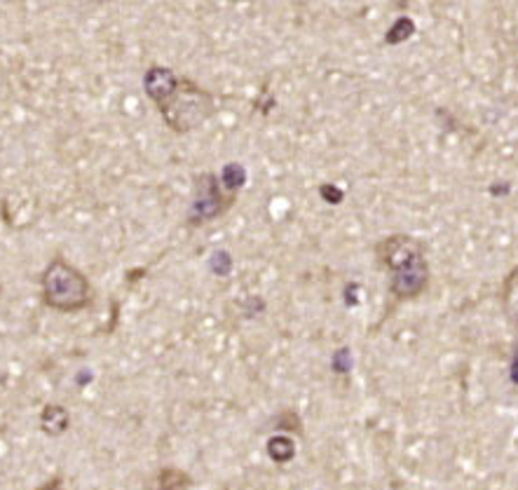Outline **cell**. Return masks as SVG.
<instances>
[{
  "label": "cell",
  "mask_w": 518,
  "mask_h": 490,
  "mask_svg": "<svg viewBox=\"0 0 518 490\" xmlns=\"http://www.w3.org/2000/svg\"><path fill=\"white\" fill-rule=\"evenodd\" d=\"M143 92L177 136L195 132L216 116V99L209 90L160 64H152L143 75Z\"/></svg>",
  "instance_id": "6da1fadb"
},
{
  "label": "cell",
  "mask_w": 518,
  "mask_h": 490,
  "mask_svg": "<svg viewBox=\"0 0 518 490\" xmlns=\"http://www.w3.org/2000/svg\"><path fill=\"white\" fill-rule=\"evenodd\" d=\"M376 261L390 277L387 291L394 303L418 301L429 288L432 272L425 242L413 235L394 233L380 239L376 245Z\"/></svg>",
  "instance_id": "7a4b0ae2"
},
{
  "label": "cell",
  "mask_w": 518,
  "mask_h": 490,
  "mask_svg": "<svg viewBox=\"0 0 518 490\" xmlns=\"http://www.w3.org/2000/svg\"><path fill=\"white\" fill-rule=\"evenodd\" d=\"M40 303L61 314L82 313L94 303V287L78 265L56 254L40 275Z\"/></svg>",
  "instance_id": "3957f363"
},
{
  "label": "cell",
  "mask_w": 518,
  "mask_h": 490,
  "mask_svg": "<svg viewBox=\"0 0 518 490\" xmlns=\"http://www.w3.org/2000/svg\"><path fill=\"white\" fill-rule=\"evenodd\" d=\"M193 202L188 209V228H202L216 221L223 214H228L232 204L237 202L239 193H232L228 188H220L219 178L213 172H200L193 181Z\"/></svg>",
  "instance_id": "277c9868"
},
{
  "label": "cell",
  "mask_w": 518,
  "mask_h": 490,
  "mask_svg": "<svg viewBox=\"0 0 518 490\" xmlns=\"http://www.w3.org/2000/svg\"><path fill=\"white\" fill-rule=\"evenodd\" d=\"M148 490H193V477L181 467H162L152 474Z\"/></svg>",
  "instance_id": "5b68a950"
},
{
  "label": "cell",
  "mask_w": 518,
  "mask_h": 490,
  "mask_svg": "<svg viewBox=\"0 0 518 490\" xmlns=\"http://www.w3.org/2000/svg\"><path fill=\"white\" fill-rule=\"evenodd\" d=\"M71 427V413H68L66 406L59 404H47L40 413V429L43 434L47 436H61L66 434V429Z\"/></svg>",
  "instance_id": "8992f818"
},
{
  "label": "cell",
  "mask_w": 518,
  "mask_h": 490,
  "mask_svg": "<svg viewBox=\"0 0 518 490\" xmlns=\"http://www.w3.org/2000/svg\"><path fill=\"white\" fill-rule=\"evenodd\" d=\"M415 33V21L410 17H399L392 24V29L384 33V43L387 45H401L406 43L409 38H413Z\"/></svg>",
  "instance_id": "52a82bcc"
},
{
  "label": "cell",
  "mask_w": 518,
  "mask_h": 490,
  "mask_svg": "<svg viewBox=\"0 0 518 490\" xmlns=\"http://www.w3.org/2000/svg\"><path fill=\"white\" fill-rule=\"evenodd\" d=\"M268 453L274 462H289L296 455V446L289 436H272L268 442Z\"/></svg>",
  "instance_id": "ba28073f"
},
{
  "label": "cell",
  "mask_w": 518,
  "mask_h": 490,
  "mask_svg": "<svg viewBox=\"0 0 518 490\" xmlns=\"http://www.w3.org/2000/svg\"><path fill=\"white\" fill-rule=\"evenodd\" d=\"M509 190H512V184H509V181H495V184L490 185V195L505 197L509 195Z\"/></svg>",
  "instance_id": "9c48e42d"
},
{
  "label": "cell",
  "mask_w": 518,
  "mask_h": 490,
  "mask_svg": "<svg viewBox=\"0 0 518 490\" xmlns=\"http://www.w3.org/2000/svg\"><path fill=\"white\" fill-rule=\"evenodd\" d=\"M322 195L329 200V202H341L342 193L335 185H322Z\"/></svg>",
  "instance_id": "30bf717a"
},
{
  "label": "cell",
  "mask_w": 518,
  "mask_h": 490,
  "mask_svg": "<svg viewBox=\"0 0 518 490\" xmlns=\"http://www.w3.org/2000/svg\"><path fill=\"white\" fill-rule=\"evenodd\" d=\"M36 490H66V488H64V481H61V477H55V478H49V481H45L43 486H38Z\"/></svg>",
  "instance_id": "8fae6325"
},
{
  "label": "cell",
  "mask_w": 518,
  "mask_h": 490,
  "mask_svg": "<svg viewBox=\"0 0 518 490\" xmlns=\"http://www.w3.org/2000/svg\"><path fill=\"white\" fill-rule=\"evenodd\" d=\"M512 378H514V383L518 385V357L514 359V366H512Z\"/></svg>",
  "instance_id": "7c38bea8"
}]
</instances>
